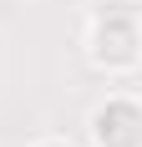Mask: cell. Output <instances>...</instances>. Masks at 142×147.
<instances>
[{
	"instance_id": "obj_1",
	"label": "cell",
	"mask_w": 142,
	"mask_h": 147,
	"mask_svg": "<svg viewBox=\"0 0 142 147\" xmlns=\"http://www.w3.org/2000/svg\"><path fill=\"white\" fill-rule=\"evenodd\" d=\"M97 137L107 147H142V112L132 102H112L107 112H97Z\"/></svg>"
},
{
	"instance_id": "obj_2",
	"label": "cell",
	"mask_w": 142,
	"mask_h": 147,
	"mask_svg": "<svg viewBox=\"0 0 142 147\" xmlns=\"http://www.w3.org/2000/svg\"><path fill=\"white\" fill-rule=\"evenodd\" d=\"M101 56L107 61H132L137 56V26H132L127 15H112V20H107V26H101Z\"/></svg>"
}]
</instances>
